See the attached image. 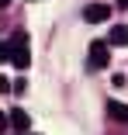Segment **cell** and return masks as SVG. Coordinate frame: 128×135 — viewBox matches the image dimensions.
Returning a JSON list of instances; mask_svg holds the SVG:
<instances>
[{
    "label": "cell",
    "instance_id": "obj_1",
    "mask_svg": "<svg viewBox=\"0 0 128 135\" xmlns=\"http://www.w3.org/2000/svg\"><path fill=\"white\" fill-rule=\"evenodd\" d=\"M11 62L17 69H28V62H31V56H28V35L24 31H17L11 38Z\"/></svg>",
    "mask_w": 128,
    "mask_h": 135
},
{
    "label": "cell",
    "instance_id": "obj_2",
    "mask_svg": "<svg viewBox=\"0 0 128 135\" xmlns=\"http://www.w3.org/2000/svg\"><path fill=\"white\" fill-rule=\"evenodd\" d=\"M107 62H111L107 42H93V45H90V69H104Z\"/></svg>",
    "mask_w": 128,
    "mask_h": 135
},
{
    "label": "cell",
    "instance_id": "obj_3",
    "mask_svg": "<svg viewBox=\"0 0 128 135\" xmlns=\"http://www.w3.org/2000/svg\"><path fill=\"white\" fill-rule=\"evenodd\" d=\"M83 17H87L90 24H97V21H107V17H111V7H107V4H90V7L83 11Z\"/></svg>",
    "mask_w": 128,
    "mask_h": 135
},
{
    "label": "cell",
    "instance_id": "obj_4",
    "mask_svg": "<svg viewBox=\"0 0 128 135\" xmlns=\"http://www.w3.org/2000/svg\"><path fill=\"white\" fill-rule=\"evenodd\" d=\"M7 121L14 125V128H28V111H21V107H11V114H7Z\"/></svg>",
    "mask_w": 128,
    "mask_h": 135
},
{
    "label": "cell",
    "instance_id": "obj_5",
    "mask_svg": "<svg viewBox=\"0 0 128 135\" xmlns=\"http://www.w3.org/2000/svg\"><path fill=\"white\" fill-rule=\"evenodd\" d=\"M107 114H111L114 121H128V107L118 104V100H107Z\"/></svg>",
    "mask_w": 128,
    "mask_h": 135
},
{
    "label": "cell",
    "instance_id": "obj_6",
    "mask_svg": "<svg viewBox=\"0 0 128 135\" xmlns=\"http://www.w3.org/2000/svg\"><path fill=\"white\" fill-rule=\"evenodd\" d=\"M111 45H128V24H118V28H111Z\"/></svg>",
    "mask_w": 128,
    "mask_h": 135
},
{
    "label": "cell",
    "instance_id": "obj_7",
    "mask_svg": "<svg viewBox=\"0 0 128 135\" xmlns=\"http://www.w3.org/2000/svg\"><path fill=\"white\" fill-rule=\"evenodd\" d=\"M0 62H11V42H0Z\"/></svg>",
    "mask_w": 128,
    "mask_h": 135
},
{
    "label": "cell",
    "instance_id": "obj_8",
    "mask_svg": "<svg viewBox=\"0 0 128 135\" xmlns=\"http://www.w3.org/2000/svg\"><path fill=\"white\" fill-rule=\"evenodd\" d=\"M0 90H4V94L11 90V80H7V76H0Z\"/></svg>",
    "mask_w": 128,
    "mask_h": 135
},
{
    "label": "cell",
    "instance_id": "obj_9",
    "mask_svg": "<svg viewBox=\"0 0 128 135\" xmlns=\"http://www.w3.org/2000/svg\"><path fill=\"white\" fill-rule=\"evenodd\" d=\"M4 128H7V114L0 111V132H4Z\"/></svg>",
    "mask_w": 128,
    "mask_h": 135
},
{
    "label": "cell",
    "instance_id": "obj_10",
    "mask_svg": "<svg viewBox=\"0 0 128 135\" xmlns=\"http://www.w3.org/2000/svg\"><path fill=\"white\" fill-rule=\"evenodd\" d=\"M7 4H11V0H0V11H4V7H7Z\"/></svg>",
    "mask_w": 128,
    "mask_h": 135
},
{
    "label": "cell",
    "instance_id": "obj_11",
    "mask_svg": "<svg viewBox=\"0 0 128 135\" xmlns=\"http://www.w3.org/2000/svg\"><path fill=\"white\" fill-rule=\"evenodd\" d=\"M118 4H121V7H128V0H118Z\"/></svg>",
    "mask_w": 128,
    "mask_h": 135
}]
</instances>
